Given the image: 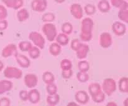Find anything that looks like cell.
I'll return each mask as SVG.
<instances>
[{"label":"cell","instance_id":"cell-1","mask_svg":"<svg viewBox=\"0 0 128 106\" xmlns=\"http://www.w3.org/2000/svg\"><path fill=\"white\" fill-rule=\"evenodd\" d=\"M94 22L92 19L86 17L83 19L81 22V33L80 38L84 42H88L92 37V29H93Z\"/></svg>","mask_w":128,"mask_h":106},{"label":"cell","instance_id":"cell-2","mask_svg":"<svg viewBox=\"0 0 128 106\" xmlns=\"http://www.w3.org/2000/svg\"><path fill=\"white\" fill-rule=\"evenodd\" d=\"M88 89L90 96L94 102L96 103H101L105 101L106 95L102 91L100 84L96 82L91 83L89 86Z\"/></svg>","mask_w":128,"mask_h":106},{"label":"cell","instance_id":"cell-3","mask_svg":"<svg viewBox=\"0 0 128 106\" xmlns=\"http://www.w3.org/2000/svg\"><path fill=\"white\" fill-rule=\"evenodd\" d=\"M42 31L46 38L50 42H52L56 38L57 36V29L56 27L52 23H46L42 26Z\"/></svg>","mask_w":128,"mask_h":106},{"label":"cell","instance_id":"cell-4","mask_svg":"<svg viewBox=\"0 0 128 106\" xmlns=\"http://www.w3.org/2000/svg\"><path fill=\"white\" fill-rule=\"evenodd\" d=\"M101 89L105 94L108 96H111L116 90V81L112 78L105 79L102 82Z\"/></svg>","mask_w":128,"mask_h":106},{"label":"cell","instance_id":"cell-5","mask_svg":"<svg viewBox=\"0 0 128 106\" xmlns=\"http://www.w3.org/2000/svg\"><path fill=\"white\" fill-rule=\"evenodd\" d=\"M4 76L8 79H20L22 76V71L20 69L12 66H8L4 70Z\"/></svg>","mask_w":128,"mask_h":106},{"label":"cell","instance_id":"cell-6","mask_svg":"<svg viewBox=\"0 0 128 106\" xmlns=\"http://www.w3.org/2000/svg\"><path fill=\"white\" fill-rule=\"evenodd\" d=\"M34 44L40 49H43L45 46V39L43 36L36 31H32L30 33L28 36Z\"/></svg>","mask_w":128,"mask_h":106},{"label":"cell","instance_id":"cell-7","mask_svg":"<svg viewBox=\"0 0 128 106\" xmlns=\"http://www.w3.org/2000/svg\"><path fill=\"white\" fill-rule=\"evenodd\" d=\"M99 42H100V45L101 46V47H102V48H108L112 45V36L109 32H102L100 36Z\"/></svg>","mask_w":128,"mask_h":106},{"label":"cell","instance_id":"cell-8","mask_svg":"<svg viewBox=\"0 0 128 106\" xmlns=\"http://www.w3.org/2000/svg\"><path fill=\"white\" fill-rule=\"evenodd\" d=\"M17 46L14 44H9L2 49L1 51V56L4 58L14 56L17 53Z\"/></svg>","mask_w":128,"mask_h":106},{"label":"cell","instance_id":"cell-9","mask_svg":"<svg viewBox=\"0 0 128 106\" xmlns=\"http://www.w3.org/2000/svg\"><path fill=\"white\" fill-rule=\"evenodd\" d=\"M24 82L28 88H34L38 85V77L33 74H28L24 77Z\"/></svg>","mask_w":128,"mask_h":106},{"label":"cell","instance_id":"cell-10","mask_svg":"<svg viewBox=\"0 0 128 106\" xmlns=\"http://www.w3.org/2000/svg\"><path fill=\"white\" fill-rule=\"evenodd\" d=\"M47 7V1L46 0H33L31 2V8L37 12H43Z\"/></svg>","mask_w":128,"mask_h":106},{"label":"cell","instance_id":"cell-11","mask_svg":"<svg viewBox=\"0 0 128 106\" xmlns=\"http://www.w3.org/2000/svg\"><path fill=\"white\" fill-rule=\"evenodd\" d=\"M112 31L116 36H122L126 32V26L122 22L116 21L112 25Z\"/></svg>","mask_w":128,"mask_h":106},{"label":"cell","instance_id":"cell-12","mask_svg":"<svg viewBox=\"0 0 128 106\" xmlns=\"http://www.w3.org/2000/svg\"><path fill=\"white\" fill-rule=\"evenodd\" d=\"M14 57L17 63L22 68H28L30 66V64H31L30 60L24 55L21 54L17 52L14 54Z\"/></svg>","mask_w":128,"mask_h":106},{"label":"cell","instance_id":"cell-13","mask_svg":"<svg viewBox=\"0 0 128 106\" xmlns=\"http://www.w3.org/2000/svg\"><path fill=\"white\" fill-rule=\"evenodd\" d=\"M70 12L76 19H81L83 16V11L81 6L79 4H73L70 7Z\"/></svg>","mask_w":128,"mask_h":106},{"label":"cell","instance_id":"cell-14","mask_svg":"<svg viewBox=\"0 0 128 106\" xmlns=\"http://www.w3.org/2000/svg\"><path fill=\"white\" fill-rule=\"evenodd\" d=\"M90 51V46L86 44H82L80 45L79 48L76 51V56L79 59H83L86 58Z\"/></svg>","mask_w":128,"mask_h":106},{"label":"cell","instance_id":"cell-15","mask_svg":"<svg viewBox=\"0 0 128 106\" xmlns=\"http://www.w3.org/2000/svg\"><path fill=\"white\" fill-rule=\"evenodd\" d=\"M75 100L80 104H86L90 101V97L85 91H79L75 94Z\"/></svg>","mask_w":128,"mask_h":106},{"label":"cell","instance_id":"cell-16","mask_svg":"<svg viewBox=\"0 0 128 106\" xmlns=\"http://www.w3.org/2000/svg\"><path fill=\"white\" fill-rule=\"evenodd\" d=\"M41 99V96L38 90L32 89L28 92V100L32 104H38Z\"/></svg>","mask_w":128,"mask_h":106},{"label":"cell","instance_id":"cell-17","mask_svg":"<svg viewBox=\"0 0 128 106\" xmlns=\"http://www.w3.org/2000/svg\"><path fill=\"white\" fill-rule=\"evenodd\" d=\"M12 88V83L8 80L0 81V95L11 91Z\"/></svg>","mask_w":128,"mask_h":106},{"label":"cell","instance_id":"cell-18","mask_svg":"<svg viewBox=\"0 0 128 106\" xmlns=\"http://www.w3.org/2000/svg\"><path fill=\"white\" fill-rule=\"evenodd\" d=\"M4 4L9 8L18 9L23 5V1L22 0H9L4 2Z\"/></svg>","mask_w":128,"mask_h":106},{"label":"cell","instance_id":"cell-19","mask_svg":"<svg viewBox=\"0 0 128 106\" xmlns=\"http://www.w3.org/2000/svg\"><path fill=\"white\" fill-rule=\"evenodd\" d=\"M49 52L52 56H57L60 54L61 52V46L58 42H53L51 44L49 48Z\"/></svg>","mask_w":128,"mask_h":106},{"label":"cell","instance_id":"cell-20","mask_svg":"<svg viewBox=\"0 0 128 106\" xmlns=\"http://www.w3.org/2000/svg\"><path fill=\"white\" fill-rule=\"evenodd\" d=\"M42 79L43 82L47 84H51L54 82L55 77L52 72L50 71H46L44 72L42 76Z\"/></svg>","mask_w":128,"mask_h":106},{"label":"cell","instance_id":"cell-21","mask_svg":"<svg viewBox=\"0 0 128 106\" xmlns=\"http://www.w3.org/2000/svg\"><path fill=\"white\" fill-rule=\"evenodd\" d=\"M119 90L122 93L128 92V79L127 77H121L119 81Z\"/></svg>","mask_w":128,"mask_h":106},{"label":"cell","instance_id":"cell-22","mask_svg":"<svg viewBox=\"0 0 128 106\" xmlns=\"http://www.w3.org/2000/svg\"><path fill=\"white\" fill-rule=\"evenodd\" d=\"M60 96L56 94L54 95H49L46 97V102L50 106H56L60 102Z\"/></svg>","mask_w":128,"mask_h":106},{"label":"cell","instance_id":"cell-23","mask_svg":"<svg viewBox=\"0 0 128 106\" xmlns=\"http://www.w3.org/2000/svg\"><path fill=\"white\" fill-rule=\"evenodd\" d=\"M55 39L56 40V42L61 46H66L70 41V38L68 37V35L63 32L57 35Z\"/></svg>","mask_w":128,"mask_h":106},{"label":"cell","instance_id":"cell-24","mask_svg":"<svg viewBox=\"0 0 128 106\" xmlns=\"http://www.w3.org/2000/svg\"><path fill=\"white\" fill-rule=\"evenodd\" d=\"M30 17V14L26 9L22 8L17 12L18 20L20 22H23L27 20Z\"/></svg>","mask_w":128,"mask_h":106},{"label":"cell","instance_id":"cell-25","mask_svg":"<svg viewBox=\"0 0 128 106\" xmlns=\"http://www.w3.org/2000/svg\"><path fill=\"white\" fill-rule=\"evenodd\" d=\"M99 10L102 12H107L111 9L110 4L107 0H101L98 4Z\"/></svg>","mask_w":128,"mask_h":106},{"label":"cell","instance_id":"cell-26","mask_svg":"<svg viewBox=\"0 0 128 106\" xmlns=\"http://www.w3.org/2000/svg\"><path fill=\"white\" fill-rule=\"evenodd\" d=\"M111 2L112 6L120 9L128 8V2L124 0H111Z\"/></svg>","mask_w":128,"mask_h":106},{"label":"cell","instance_id":"cell-27","mask_svg":"<svg viewBox=\"0 0 128 106\" xmlns=\"http://www.w3.org/2000/svg\"><path fill=\"white\" fill-rule=\"evenodd\" d=\"M29 56L32 59H36L38 58L41 54L40 49L36 46H32L28 51Z\"/></svg>","mask_w":128,"mask_h":106},{"label":"cell","instance_id":"cell-28","mask_svg":"<svg viewBox=\"0 0 128 106\" xmlns=\"http://www.w3.org/2000/svg\"><path fill=\"white\" fill-rule=\"evenodd\" d=\"M72 30H73V27H72V25L70 22H64L61 26V31H62V32L67 35L71 34L72 32Z\"/></svg>","mask_w":128,"mask_h":106},{"label":"cell","instance_id":"cell-29","mask_svg":"<svg viewBox=\"0 0 128 106\" xmlns=\"http://www.w3.org/2000/svg\"><path fill=\"white\" fill-rule=\"evenodd\" d=\"M76 78L80 82H86L90 79V76L86 72H78L76 74Z\"/></svg>","mask_w":128,"mask_h":106},{"label":"cell","instance_id":"cell-30","mask_svg":"<svg viewBox=\"0 0 128 106\" xmlns=\"http://www.w3.org/2000/svg\"><path fill=\"white\" fill-rule=\"evenodd\" d=\"M32 46V44L31 43V42H29V41H21V42L19 43V49H20L21 51H22V52L28 51Z\"/></svg>","mask_w":128,"mask_h":106},{"label":"cell","instance_id":"cell-31","mask_svg":"<svg viewBox=\"0 0 128 106\" xmlns=\"http://www.w3.org/2000/svg\"><path fill=\"white\" fill-rule=\"evenodd\" d=\"M118 17L120 20L123 22L128 23V8L121 9H120L118 13Z\"/></svg>","mask_w":128,"mask_h":106},{"label":"cell","instance_id":"cell-32","mask_svg":"<svg viewBox=\"0 0 128 106\" xmlns=\"http://www.w3.org/2000/svg\"><path fill=\"white\" fill-rule=\"evenodd\" d=\"M78 66L79 70L81 72H87L90 70V64L87 61H85V60H82L79 62Z\"/></svg>","mask_w":128,"mask_h":106},{"label":"cell","instance_id":"cell-33","mask_svg":"<svg viewBox=\"0 0 128 106\" xmlns=\"http://www.w3.org/2000/svg\"><path fill=\"white\" fill-rule=\"evenodd\" d=\"M60 67H61L62 71L71 69L72 67V62H71V61L70 60L67 59H62L61 61Z\"/></svg>","mask_w":128,"mask_h":106},{"label":"cell","instance_id":"cell-34","mask_svg":"<svg viewBox=\"0 0 128 106\" xmlns=\"http://www.w3.org/2000/svg\"><path fill=\"white\" fill-rule=\"evenodd\" d=\"M46 89L49 95L56 94L58 92L57 86L54 83L46 85Z\"/></svg>","mask_w":128,"mask_h":106},{"label":"cell","instance_id":"cell-35","mask_svg":"<svg viewBox=\"0 0 128 106\" xmlns=\"http://www.w3.org/2000/svg\"><path fill=\"white\" fill-rule=\"evenodd\" d=\"M84 11L86 14L89 15V16L94 14L96 11V9L94 5L91 4L86 5L84 7Z\"/></svg>","mask_w":128,"mask_h":106},{"label":"cell","instance_id":"cell-36","mask_svg":"<svg viewBox=\"0 0 128 106\" xmlns=\"http://www.w3.org/2000/svg\"><path fill=\"white\" fill-rule=\"evenodd\" d=\"M55 20V15L52 12H47L42 16V21L45 22H51Z\"/></svg>","mask_w":128,"mask_h":106},{"label":"cell","instance_id":"cell-37","mask_svg":"<svg viewBox=\"0 0 128 106\" xmlns=\"http://www.w3.org/2000/svg\"><path fill=\"white\" fill-rule=\"evenodd\" d=\"M81 44V42H80V41L78 39H74L71 41V47L73 51H76L79 48V47H80Z\"/></svg>","mask_w":128,"mask_h":106},{"label":"cell","instance_id":"cell-38","mask_svg":"<svg viewBox=\"0 0 128 106\" xmlns=\"http://www.w3.org/2000/svg\"><path fill=\"white\" fill-rule=\"evenodd\" d=\"M72 72H72V69L69 70H64V71H62L61 76L65 79H69L72 76Z\"/></svg>","mask_w":128,"mask_h":106},{"label":"cell","instance_id":"cell-39","mask_svg":"<svg viewBox=\"0 0 128 106\" xmlns=\"http://www.w3.org/2000/svg\"><path fill=\"white\" fill-rule=\"evenodd\" d=\"M8 16L7 9L4 6L0 5V19H5Z\"/></svg>","mask_w":128,"mask_h":106},{"label":"cell","instance_id":"cell-40","mask_svg":"<svg viewBox=\"0 0 128 106\" xmlns=\"http://www.w3.org/2000/svg\"><path fill=\"white\" fill-rule=\"evenodd\" d=\"M19 97L21 101H28V92L26 90H21L19 93Z\"/></svg>","mask_w":128,"mask_h":106},{"label":"cell","instance_id":"cell-41","mask_svg":"<svg viewBox=\"0 0 128 106\" xmlns=\"http://www.w3.org/2000/svg\"><path fill=\"white\" fill-rule=\"evenodd\" d=\"M11 105V101L8 97H2L0 99V106H10Z\"/></svg>","mask_w":128,"mask_h":106},{"label":"cell","instance_id":"cell-42","mask_svg":"<svg viewBox=\"0 0 128 106\" xmlns=\"http://www.w3.org/2000/svg\"><path fill=\"white\" fill-rule=\"evenodd\" d=\"M8 24L6 19H0V31H2L7 29Z\"/></svg>","mask_w":128,"mask_h":106},{"label":"cell","instance_id":"cell-43","mask_svg":"<svg viewBox=\"0 0 128 106\" xmlns=\"http://www.w3.org/2000/svg\"><path fill=\"white\" fill-rule=\"evenodd\" d=\"M106 106H117V104H116L115 103V102H108L107 104H106Z\"/></svg>","mask_w":128,"mask_h":106},{"label":"cell","instance_id":"cell-44","mask_svg":"<svg viewBox=\"0 0 128 106\" xmlns=\"http://www.w3.org/2000/svg\"><path fill=\"white\" fill-rule=\"evenodd\" d=\"M4 68V64L2 63V61L0 60V71H2Z\"/></svg>","mask_w":128,"mask_h":106},{"label":"cell","instance_id":"cell-45","mask_svg":"<svg viewBox=\"0 0 128 106\" xmlns=\"http://www.w3.org/2000/svg\"><path fill=\"white\" fill-rule=\"evenodd\" d=\"M54 1H56V2H58V3H62V2H63L65 0H54Z\"/></svg>","mask_w":128,"mask_h":106},{"label":"cell","instance_id":"cell-46","mask_svg":"<svg viewBox=\"0 0 128 106\" xmlns=\"http://www.w3.org/2000/svg\"><path fill=\"white\" fill-rule=\"evenodd\" d=\"M70 105H73V106H77V104H75V102H70V103L68 104V106H70Z\"/></svg>","mask_w":128,"mask_h":106},{"label":"cell","instance_id":"cell-47","mask_svg":"<svg viewBox=\"0 0 128 106\" xmlns=\"http://www.w3.org/2000/svg\"><path fill=\"white\" fill-rule=\"evenodd\" d=\"M1 1H2V2H4H4H6V1H9V0H1Z\"/></svg>","mask_w":128,"mask_h":106},{"label":"cell","instance_id":"cell-48","mask_svg":"<svg viewBox=\"0 0 128 106\" xmlns=\"http://www.w3.org/2000/svg\"><path fill=\"white\" fill-rule=\"evenodd\" d=\"M127 101H128V99H126V101H125V102H124V103H125V106H127V104H126V102H127Z\"/></svg>","mask_w":128,"mask_h":106}]
</instances>
